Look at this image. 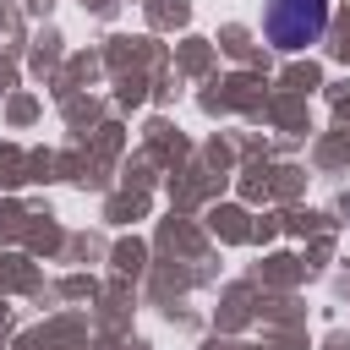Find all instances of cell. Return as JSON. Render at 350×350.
<instances>
[{"instance_id":"cell-1","label":"cell","mask_w":350,"mask_h":350,"mask_svg":"<svg viewBox=\"0 0 350 350\" xmlns=\"http://www.w3.org/2000/svg\"><path fill=\"white\" fill-rule=\"evenodd\" d=\"M328 27V0H268L262 33L273 49H306Z\"/></svg>"}]
</instances>
